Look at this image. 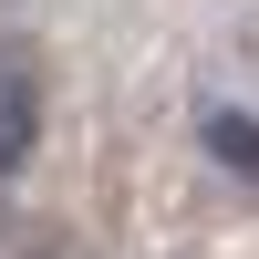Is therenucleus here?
I'll return each instance as SVG.
<instances>
[{
	"instance_id": "f257e3e1",
	"label": "nucleus",
	"mask_w": 259,
	"mask_h": 259,
	"mask_svg": "<svg viewBox=\"0 0 259 259\" xmlns=\"http://www.w3.org/2000/svg\"><path fill=\"white\" fill-rule=\"evenodd\" d=\"M31 135H41V83H31L21 52H0V177L31 156Z\"/></svg>"
},
{
	"instance_id": "f03ea898",
	"label": "nucleus",
	"mask_w": 259,
	"mask_h": 259,
	"mask_svg": "<svg viewBox=\"0 0 259 259\" xmlns=\"http://www.w3.org/2000/svg\"><path fill=\"white\" fill-rule=\"evenodd\" d=\"M207 145H218L239 177H259V124H249V114H207Z\"/></svg>"
}]
</instances>
